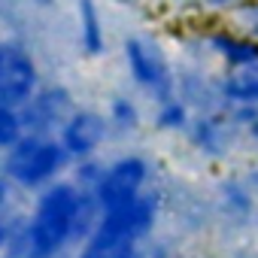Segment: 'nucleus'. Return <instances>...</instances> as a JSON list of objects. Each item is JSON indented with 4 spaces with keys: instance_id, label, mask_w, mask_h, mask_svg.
<instances>
[{
    "instance_id": "ddd939ff",
    "label": "nucleus",
    "mask_w": 258,
    "mask_h": 258,
    "mask_svg": "<svg viewBox=\"0 0 258 258\" xmlns=\"http://www.w3.org/2000/svg\"><path fill=\"white\" fill-rule=\"evenodd\" d=\"M76 13H79V46H82V52L88 58H100L106 52V31H103L97 0H76Z\"/></svg>"
},
{
    "instance_id": "423d86ee",
    "label": "nucleus",
    "mask_w": 258,
    "mask_h": 258,
    "mask_svg": "<svg viewBox=\"0 0 258 258\" xmlns=\"http://www.w3.org/2000/svg\"><path fill=\"white\" fill-rule=\"evenodd\" d=\"M149 176H152V164L146 155L140 152H124L112 161H106L103 179L97 182L94 195L100 201L103 210H112L124 201H134L140 191L149 188Z\"/></svg>"
},
{
    "instance_id": "5701e85b",
    "label": "nucleus",
    "mask_w": 258,
    "mask_h": 258,
    "mask_svg": "<svg viewBox=\"0 0 258 258\" xmlns=\"http://www.w3.org/2000/svg\"><path fill=\"white\" fill-rule=\"evenodd\" d=\"M240 4H249V0H204L207 10H222V13H228V10H234Z\"/></svg>"
},
{
    "instance_id": "7ed1b4c3",
    "label": "nucleus",
    "mask_w": 258,
    "mask_h": 258,
    "mask_svg": "<svg viewBox=\"0 0 258 258\" xmlns=\"http://www.w3.org/2000/svg\"><path fill=\"white\" fill-rule=\"evenodd\" d=\"M73 158L61 146L58 137L25 134L13 149L0 155V173L10 176L19 191H40L49 182L61 179L70 170Z\"/></svg>"
},
{
    "instance_id": "f3484780",
    "label": "nucleus",
    "mask_w": 258,
    "mask_h": 258,
    "mask_svg": "<svg viewBox=\"0 0 258 258\" xmlns=\"http://www.w3.org/2000/svg\"><path fill=\"white\" fill-rule=\"evenodd\" d=\"M25 118H22V109L16 106H0V155L7 149H13L22 137H25Z\"/></svg>"
},
{
    "instance_id": "0eeeda50",
    "label": "nucleus",
    "mask_w": 258,
    "mask_h": 258,
    "mask_svg": "<svg viewBox=\"0 0 258 258\" xmlns=\"http://www.w3.org/2000/svg\"><path fill=\"white\" fill-rule=\"evenodd\" d=\"M73 109H76V103H73V91L67 85H61V82L40 85L37 94L22 106L25 131L40 134V137H58L61 124L67 121V115Z\"/></svg>"
},
{
    "instance_id": "39448f33",
    "label": "nucleus",
    "mask_w": 258,
    "mask_h": 258,
    "mask_svg": "<svg viewBox=\"0 0 258 258\" xmlns=\"http://www.w3.org/2000/svg\"><path fill=\"white\" fill-rule=\"evenodd\" d=\"M185 140L198 155H204L210 161H222L231 152H237L240 143H246V131L237 124V118L228 109L195 112L185 127Z\"/></svg>"
},
{
    "instance_id": "4be33fe9",
    "label": "nucleus",
    "mask_w": 258,
    "mask_h": 258,
    "mask_svg": "<svg viewBox=\"0 0 258 258\" xmlns=\"http://www.w3.org/2000/svg\"><path fill=\"white\" fill-rule=\"evenodd\" d=\"M243 176H246V182L252 188V198H255V225H258V167H246Z\"/></svg>"
},
{
    "instance_id": "4468645a",
    "label": "nucleus",
    "mask_w": 258,
    "mask_h": 258,
    "mask_svg": "<svg viewBox=\"0 0 258 258\" xmlns=\"http://www.w3.org/2000/svg\"><path fill=\"white\" fill-rule=\"evenodd\" d=\"M106 118L112 124V134H134L143 124V109L134 97L127 94H112L106 103Z\"/></svg>"
},
{
    "instance_id": "f03ea898",
    "label": "nucleus",
    "mask_w": 258,
    "mask_h": 258,
    "mask_svg": "<svg viewBox=\"0 0 258 258\" xmlns=\"http://www.w3.org/2000/svg\"><path fill=\"white\" fill-rule=\"evenodd\" d=\"M158 216H161V191L146 188L134 201H124L112 210H103L94 234L79 249L112 255V252L131 249V246H143L149 240V234L155 231Z\"/></svg>"
},
{
    "instance_id": "dca6fc26",
    "label": "nucleus",
    "mask_w": 258,
    "mask_h": 258,
    "mask_svg": "<svg viewBox=\"0 0 258 258\" xmlns=\"http://www.w3.org/2000/svg\"><path fill=\"white\" fill-rule=\"evenodd\" d=\"M100 216H103V207H100L97 195L88 191V188H82L79 191V204H76V216H73V243L76 246H82L94 234Z\"/></svg>"
},
{
    "instance_id": "bb28decb",
    "label": "nucleus",
    "mask_w": 258,
    "mask_h": 258,
    "mask_svg": "<svg viewBox=\"0 0 258 258\" xmlns=\"http://www.w3.org/2000/svg\"><path fill=\"white\" fill-rule=\"evenodd\" d=\"M7 46L10 43H0V64H4V58H7Z\"/></svg>"
},
{
    "instance_id": "f8f14e48",
    "label": "nucleus",
    "mask_w": 258,
    "mask_h": 258,
    "mask_svg": "<svg viewBox=\"0 0 258 258\" xmlns=\"http://www.w3.org/2000/svg\"><path fill=\"white\" fill-rule=\"evenodd\" d=\"M219 91L225 106H258V58L219 70Z\"/></svg>"
},
{
    "instance_id": "412c9836",
    "label": "nucleus",
    "mask_w": 258,
    "mask_h": 258,
    "mask_svg": "<svg viewBox=\"0 0 258 258\" xmlns=\"http://www.w3.org/2000/svg\"><path fill=\"white\" fill-rule=\"evenodd\" d=\"M16 191H19V188L13 185V179L0 173V213H7V207H10V201H13Z\"/></svg>"
},
{
    "instance_id": "f257e3e1",
    "label": "nucleus",
    "mask_w": 258,
    "mask_h": 258,
    "mask_svg": "<svg viewBox=\"0 0 258 258\" xmlns=\"http://www.w3.org/2000/svg\"><path fill=\"white\" fill-rule=\"evenodd\" d=\"M79 185L73 179H55L34 195L31 213L25 216L28 258H61L73 246V216L79 204Z\"/></svg>"
},
{
    "instance_id": "393cba45",
    "label": "nucleus",
    "mask_w": 258,
    "mask_h": 258,
    "mask_svg": "<svg viewBox=\"0 0 258 258\" xmlns=\"http://www.w3.org/2000/svg\"><path fill=\"white\" fill-rule=\"evenodd\" d=\"M121 252H124V249H121ZM115 255H118V252H112V255H109V252H91V249H79V255H76V258H115Z\"/></svg>"
},
{
    "instance_id": "2eb2a0df",
    "label": "nucleus",
    "mask_w": 258,
    "mask_h": 258,
    "mask_svg": "<svg viewBox=\"0 0 258 258\" xmlns=\"http://www.w3.org/2000/svg\"><path fill=\"white\" fill-rule=\"evenodd\" d=\"M191 106L176 94L164 103H155V115H152V124H155V131L161 134H185V127L191 121Z\"/></svg>"
},
{
    "instance_id": "c85d7f7f",
    "label": "nucleus",
    "mask_w": 258,
    "mask_h": 258,
    "mask_svg": "<svg viewBox=\"0 0 258 258\" xmlns=\"http://www.w3.org/2000/svg\"><path fill=\"white\" fill-rule=\"evenodd\" d=\"M173 258H182V255H173Z\"/></svg>"
},
{
    "instance_id": "aec40b11",
    "label": "nucleus",
    "mask_w": 258,
    "mask_h": 258,
    "mask_svg": "<svg viewBox=\"0 0 258 258\" xmlns=\"http://www.w3.org/2000/svg\"><path fill=\"white\" fill-rule=\"evenodd\" d=\"M16 222H19V216L0 213V258H4V252H7V243H10V237H13V228H16Z\"/></svg>"
},
{
    "instance_id": "a878e982",
    "label": "nucleus",
    "mask_w": 258,
    "mask_h": 258,
    "mask_svg": "<svg viewBox=\"0 0 258 258\" xmlns=\"http://www.w3.org/2000/svg\"><path fill=\"white\" fill-rule=\"evenodd\" d=\"M115 258H146V252H143V246H131V249H124V252H118Z\"/></svg>"
},
{
    "instance_id": "cd10ccee",
    "label": "nucleus",
    "mask_w": 258,
    "mask_h": 258,
    "mask_svg": "<svg viewBox=\"0 0 258 258\" xmlns=\"http://www.w3.org/2000/svg\"><path fill=\"white\" fill-rule=\"evenodd\" d=\"M34 4H40V7H52L55 0H34Z\"/></svg>"
},
{
    "instance_id": "6ab92c4d",
    "label": "nucleus",
    "mask_w": 258,
    "mask_h": 258,
    "mask_svg": "<svg viewBox=\"0 0 258 258\" xmlns=\"http://www.w3.org/2000/svg\"><path fill=\"white\" fill-rule=\"evenodd\" d=\"M228 22L234 31L258 40V0H249V4H240L234 10H228Z\"/></svg>"
},
{
    "instance_id": "9b49d317",
    "label": "nucleus",
    "mask_w": 258,
    "mask_h": 258,
    "mask_svg": "<svg viewBox=\"0 0 258 258\" xmlns=\"http://www.w3.org/2000/svg\"><path fill=\"white\" fill-rule=\"evenodd\" d=\"M216 204H219V213L231 225H255V198H252V188H249L243 170L219 179Z\"/></svg>"
},
{
    "instance_id": "1a4fd4ad",
    "label": "nucleus",
    "mask_w": 258,
    "mask_h": 258,
    "mask_svg": "<svg viewBox=\"0 0 258 258\" xmlns=\"http://www.w3.org/2000/svg\"><path fill=\"white\" fill-rule=\"evenodd\" d=\"M40 88V67L37 58L22 46L10 43L7 58L0 64V106H16L22 109Z\"/></svg>"
},
{
    "instance_id": "9d476101",
    "label": "nucleus",
    "mask_w": 258,
    "mask_h": 258,
    "mask_svg": "<svg viewBox=\"0 0 258 258\" xmlns=\"http://www.w3.org/2000/svg\"><path fill=\"white\" fill-rule=\"evenodd\" d=\"M198 46L204 49V55L216 58L222 64V70L258 58V40L234 31L231 25L228 28H207V31H201L198 34Z\"/></svg>"
},
{
    "instance_id": "6e6552de",
    "label": "nucleus",
    "mask_w": 258,
    "mask_h": 258,
    "mask_svg": "<svg viewBox=\"0 0 258 258\" xmlns=\"http://www.w3.org/2000/svg\"><path fill=\"white\" fill-rule=\"evenodd\" d=\"M109 134H112V124H109L106 112H100L94 106H76L67 115V121L61 124L58 140L67 149V155L76 161V158L97 155L103 149V143L109 140Z\"/></svg>"
},
{
    "instance_id": "a211bd4d",
    "label": "nucleus",
    "mask_w": 258,
    "mask_h": 258,
    "mask_svg": "<svg viewBox=\"0 0 258 258\" xmlns=\"http://www.w3.org/2000/svg\"><path fill=\"white\" fill-rule=\"evenodd\" d=\"M103 170H106V161H100L97 155H88V158H76L70 164V179L79 185V188H88L94 191L97 182L103 179Z\"/></svg>"
},
{
    "instance_id": "b1692460",
    "label": "nucleus",
    "mask_w": 258,
    "mask_h": 258,
    "mask_svg": "<svg viewBox=\"0 0 258 258\" xmlns=\"http://www.w3.org/2000/svg\"><path fill=\"white\" fill-rule=\"evenodd\" d=\"M246 143H255V146H258V106H255L252 121L246 124Z\"/></svg>"
},
{
    "instance_id": "20e7f679",
    "label": "nucleus",
    "mask_w": 258,
    "mask_h": 258,
    "mask_svg": "<svg viewBox=\"0 0 258 258\" xmlns=\"http://www.w3.org/2000/svg\"><path fill=\"white\" fill-rule=\"evenodd\" d=\"M121 58L131 82L149 94L155 103L176 97V70L164 52V46L149 34H127L121 40Z\"/></svg>"
}]
</instances>
